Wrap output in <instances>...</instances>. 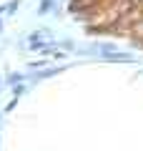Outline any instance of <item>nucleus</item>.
<instances>
[{
	"instance_id": "1",
	"label": "nucleus",
	"mask_w": 143,
	"mask_h": 151,
	"mask_svg": "<svg viewBox=\"0 0 143 151\" xmlns=\"http://www.w3.org/2000/svg\"><path fill=\"white\" fill-rule=\"evenodd\" d=\"M73 8L88 30L143 48V0H73Z\"/></svg>"
}]
</instances>
